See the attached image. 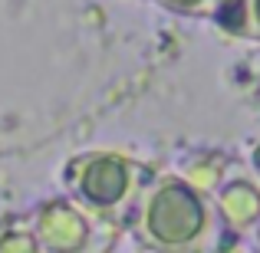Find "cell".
Segmentation results:
<instances>
[{
	"label": "cell",
	"mask_w": 260,
	"mask_h": 253,
	"mask_svg": "<svg viewBox=\"0 0 260 253\" xmlns=\"http://www.w3.org/2000/svg\"><path fill=\"white\" fill-rule=\"evenodd\" d=\"M125 234L152 253H234L241 243L221 221L211 194L191 188L175 171H155Z\"/></svg>",
	"instance_id": "obj_1"
},
{
	"label": "cell",
	"mask_w": 260,
	"mask_h": 253,
	"mask_svg": "<svg viewBox=\"0 0 260 253\" xmlns=\"http://www.w3.org/2000/svg\"><path fill=\"white\" fill-rule=\"evenodd\" d=\"M152 177H155L152 165L125 152H115V148L79 152L59 171L66 197H73L102 221H112L115 227H122V234H125L135 204H139L142 191Z\"/></svg>",
	"instance_id": "obj_2"
},
{
	"label": "cell",
	"mask_w": 260,
	"mask_h": 253,
	"mask_svg": "<svg viewBox=\"0 0 260 253\" xmlns=\"http://www.w3.org/2000/svg\"><path fill=\"white\" fill-rule=\"evenodd\" d=\"M26 224L40 253H112L122 240V227L102 221L73 197H46L26 210Z\"/></svg>",
	"instance_id": "obj_3"
},
{
	"label": "cell",
	"mask_w": 260,
	"mask_h": 253,
	"mask_svg": "<svg viewBox=\"0 0 260 253\" xmlns=\"http://www.w3.org/2000/svg\"><path fill=\"white\" fill-rule=\"evenodd\" d=\"M211 201H214L221 221L231 227V234L244 240L260 217V181L241 161H234V168L224 174V181L211 191Z\"/></svg>",
	"instance_id": "obj_4"
},
{
	"label": "cell",
	"mask_w": 260,
	"mask_h": 253,
	"mask_svg": "<svg viewBox=\"0 0 260 253\" xmlns=\"http://www.w3.org/2000/svg\"><path fill=\"white\" fill-rule=\"evenodd\" d=\"M231 168H234V158H231L228 152H217V148H198V152H188V155L178 158L175 174L181 177V181H188L191 188L211 194V191L224 181V174H228Z\"/></svg>",
	"instance_id": "obj_5"
},
{
	"label": "cell",
	"mask_w": 260,
	"mask_h": 253,
	"mask_svg": "<svg viewBox=\"0 0 260 253\" xmlns=\"http://www.w3.org/2000/svg\"><path fill=\"white\" fill-rule=\"evenodd\" d=\"M0 253H40L23 217H0Z\"/></svg>",
	"instance_id": "obj_6"
},
{
	"label": "cell",
	"mask_w": 260,
	"mask_h": 253,
	"mask_svg": "<svg viewBox=\"0 0 260 253\" xmlns=\"http://www.w3.org/2000/svg\"><path fill=\"white\" fill-rule=\"evenodd\" d=\"M152 4L165 7L178 17H204V20H208V10H211V0H152Z\"/></svg>",
	"instance_id": "obj_7"
},
{
	"label": "cell",
	"mask_w": 260,
	"mask_h": 253,
	"mask_svg": "<svg viewBox=\"0 0 260 253\" xmlns=\"http://www.w3.org/2000/svg\"><path fill=\"white\" fill-rule=\"evenodd\" d=\"M244 40L260 43V0H244Z\"/></svg>",
	"instance_id": "obj_8"
},
{
	"label": "cell",
	"mask_w": 260,
	"mask_h": 253,
	"mask_svg": "<svg viewBox=\"0 0 260 253\" xmlns=\"http://www.w3.org/2000/svg\"><path fill=\"white\" fill-rule=\"evenodd\" d=\"M244 168H247L250 174H254L257 181H260V138L254 141V145H250V152H247V165H244Z\"/></svg>",
	"instance_id": "obj_9"
},
{
	"label": "cell",
	"mask_w": 260,
	"mask_h": 253,
	"mask_svg": "<svg viewBox=\"0 0 260 253\" xmlns=\"http://www.w3.org/2000/svg\"><path fill=\"white\" fill-rule=\"evenodd\" d=\"M244 240L250 243V250H254V253H260V217H257V224L250 227V234L244 237Z\"/></svg>",
	"instance_id": "obj_10"
}]
</instances>
